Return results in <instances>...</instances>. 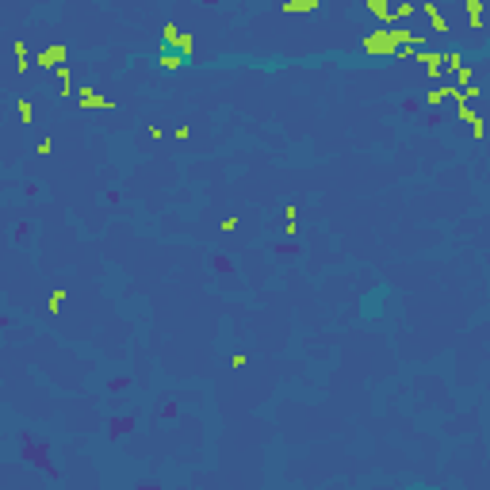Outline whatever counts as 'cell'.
<instances>
[{"label": "cell", "mask_w": 490, "mask_h": 490, "mask_svg": "<svg viewBox=\"0 0 490 490\" xmlns=\"http://www.w3.org/2000/svg\"><path fill=\"white\" fill-rule=\"evenodd\" d=\"M410 490H414V487H410ZM429 490H433V487H429Z\"/></svg>", "instance_id": "1"}]
</instances>
